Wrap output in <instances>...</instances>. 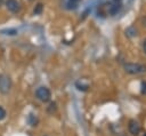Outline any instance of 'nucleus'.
Wrapping results in <instances>:
<instances>
[{
    "label": "nucleus",
    "instance_id": "39448f33",
    "mask_svg": "<svg viewBox=\"0 0 146 136\" xmlns=\"http://www.w3.org/2000/svg\"><path fill=\"white\" fill-rule=\"evenodd\" d=\"M129 131L132 134V135H138L140 133V125L138 123V121L136 120H130L129 121Z\"/></svg>",
    "mask_w": 146,
    "mask_h": 136
},
{
    "label": "nucleus",
    "instance_id": "423d86ee",
    "mask_svg": "<svg viewBox=\"0 0 146 136\" xmlns=\"http://www.w3.org/2000/svg\"><path fill=\"white\" fill-rule=\"evenodd\" d=\"M81 0H67L66 2V6L68 9H75L78 7V5L80 3Z\"/></svg>",
    "mask_w": 146,
    "mask_h": 136
},
{
    "label": "nucleus",
    "instance_id": "9b49d317",
    "mask_svg": "<svg viewBox=\"0 0 146 136\" xmlns=\"http://www.w3.org/2000/svg\"><path fill=\"white\" fill-rule=\"evenodd\" d=\"M143 50H144V53L146 54V39H145L144 42H143Z\"/></svg>",
    "mask_w": 146,
    "mask_h": 136
},
{
    "label": "nucleus",
    "instance_id": "f257e3e1",
    "mask_svg": "<svg viewBox=\"0 0 146 136\" xmlns=\"http://www.w3.org/2000/svg\"><path fill=\"white\" fill-rule=\"evenodd\" d=\"M124 70L125 72L130 73V74H139V73H144L146 71V66L141 65V64H135V63H128L124 64Z\"/></svg>",
    "mask_w": 146,
    "mask_h": 136
},
{
    "label": "nucleus",
    "instance_id": "9d476101",
    "mask_svg": "<svg viewBox=\"0 0 146 136\" xmlns=\"http://www.w3.org/2000/svg\"><path fill=\"white\" fill-rule=\"evenodd\" d=\"M141 93L146 95V82H143L141 83Z\"/></svg>",
    "mask_w": 146,
    "mask_h": 136
},
{
    "label": "nucleus",
    "instance_id": "0eeeda50",
    "mask_svg": "<svg viewBox=\"0 0 146 136\" xmlns=\"http://www.w3.org/2000/svg\"><path fill=\"white\" fill-rule=\"evenodd\" d=\"M42 8H43L42 3H38V5L35 6V8H34V14H35V15H39V14H41V11H42Z\"/></svg>",
    "mask_w": 146,
    "mask_h": 136
},
{
    "label": "nucleus",
    "instance_id": "6e6552de",
    "mask_svg": "<svg viewBox=\"0 0 146 136\" xmlns=\"http://www.w3.org/2000/svg\"><path fill=\"white\" fill-rule=\"evenodd\" d=\"M5 118H6V111L3 107L0 106V120H3Z\"/></svg>",
    "mask_w": 146,
    "mask_h": 136
},
{
    "label": "nucleus",
    "instance_id": "20e7f679",
    "mask_svg": "<svg viewBox=\"0 0 146 136\" xmlns=\"http://www.w3.org/2000/svg\"><path fill=\"white\" fill-rule=\"evenodd\" d=\"M6 7L11 13H17L21 9V5L17 0H7L6 1Z\"/></svg>",
    "mask_w": 146,
    "mask_h": 136
},
{
    "label": "nucleus",
    "instance_id": "1a4fd4ad",
    "mask_svg": "<svg viewBox=\"0 0 146 136\" xmlns=\"http://www.w3.org/2000/svg\"><path fill=\"white\" fill-rule=\"evenodd\" d=\"M56 110V103H50V105H49V107H48V111L49 112H51V110Z\"/></svg>",
    "mask_w": 146,
    "mask_h": 136
},
{
    "label": "nucleus",
    "instance_id": "ddd939ff",
    "mask_svg": "<svg viewBox=\"0 0 146 136\" xmlns=\"http://www.w3.org/2000/svg\"><path fill=\"white\" fill-rule=\"evenodd\" d=\"M114 1H120V0H114Z\"/></svg>",
    "mask_w": 146,
    "mask_h": 136
},
{
    "label": "nucleus",
    "instance_id": "f8f14e48",
    "mask_svg": "<svg viewBox=\"0 0 146 136\" xmlns=\"http://www.w3.org/2000/svg\"><path fill=\"white\" fill-rule=\"evenodd\" d=\"M2 1H3V0H0V6L2 5Z\"/></svg>",
    "mask_w": 146,
    "mask_h": 136
},
{
    "label": "nucleus",
    "instance_id": "f03ea898",
    "mask_svg": "<svg viewBox=\"0 0 146 136\" xmlns=\"http://www.w3.org/2000/svg\"><path fill=\"white\" fill-rule=\"evenodd\" d=\"M35 96L41 102H48L51 97V94H50V90L47 87H39L35 91Z\"/></svg>",
    "mask_w": 146,
    "mask_h": 136
},
{
    "label": "nucleus",
    "instance_id": "7ed1b4c3",
    "mask_svg": "<svg viewBox=\"0 0 146 136\" xmlns=\"http://www.w3.org/2000/svg\"><path fill=\"white\" fill-rule=\"evenodd\" d=\"M11 88V81L9 79V77L1 74L0 75V91L2 94H7Z\"/></svg>",
    "mask_w": 146,
    "mask_h": 136
}]
</instances>
